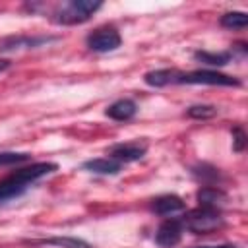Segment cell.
<instances>
[{"label": "cell", "mask_w": 248, "mask_h": 248, "mask_svg": "<svg viewBox=\"0 0 248 248\" xmlns=\"http://www.w3.org/2000/svg\"><path fill=\"white\" fill-rule=\"evenodd\" d=\"M244 145H246V134L240 126H234L232 128V147H234V151H242Z\"/></svg>", "instance_id": "cell-20"}, {"label": "cell", "mask_w": 248, "mask_h": 248, "mask_svg": "<svg viewBox=\"0 0 248 248\" xmlns=\"http://www.w3.org/2000/svg\"><path fill=\"white\" fill-rule=\"evenodd\" d=\"M136 110H138V107H136V103L132 99H118V101H114L112 105L107 107L105 114L108 118H112V120L124 122V120H130L136 114Z\"/></svg>", "instance_id": "cell-8"}, {"label": "cell", "mask_w": 248, "mask_h": 248, "mask_svg": "<svg viewBox=\"0 0 248 248\" xmlns=\"http://www.w3.org/2000/svg\"><path fill=\"white\" fill-rule=\"evenodd\" d=\"M178 74H180V72H176V70L165 68V70L147 72L143 79H145V83H147V85H153V87H165V85H169V83H176Z\"/></svg>", "instance_id": "cell-13"}, {"label": "cell", "mask_w": 248, "mask_h": 248, "mask_svg": "<svg viewBox=\"0 0 248 248\" xmlns=\"http://www.w3.org/2000/svg\"><path fill=\"white\" fill-rule=\"evenodd\" d=\"M180 221H182V227H186L194 234H209L223 227L221 211L215 207H202V205L190 211L188 215H184V219Z\"/></svg>", "instance_id": "cell-3"}, {"label": "cell", "mask_w": 248, "mask_h": 248, "mask_svg": "<svg viewBox=\"0 0 248 248\" xmlns=\"http://www.w3.org/2000/svg\"><path fill=\"white\" fill-rule=\"evenodd\" d=\"M39 242L48 244V246H58V248H93L89 242L76 238V236H52V238H45Z\"/></svg>", "instance_id": "cell-15"}, {"label": "cell", "mask_w": 248, "mask_h": 248, "mask_svg": "<svg viewBox=\"0 0 248 248\" xmlns=\"http://www.w3.org/2000/svg\"><path fill=\"white\" fill-rule=\"evenodd\" d=\"M31 155L29 153H16V151H4L0 153V167H8V165H17L27 161Z\"/></svg>", "instance_id": "cell-18"}, {"label": "cell", "mask_w": 248, "mask_h": 248, "mask_svg": "<svg viewBox=\"0 0 248 248\" xmlns=\"http://www.w3.org/2000/svg\"><path fill=\"white\" fill-rule=\"evenodd\" d=\"M196 196H198V202L202 207H215V209H219V205L227 200L225 192L219 190L217 186H203L198 190Z\"/></svg>", "instance_id": "cell-12"}, {"label": "cell", "mask_w": 248, "mask_h": 248, "mask_svg": "<svg viewBox=\"0 0 248 248\" xmlns=\"http://www.w3.org/2000/svg\"><path fill=\"white\" fill-rule=\"evenodd\" d=\"M196 248H236L232 244H217V246H196Z\"/></svg>", "instance_id": "cell-22"}, {"label": "cell", "mask_w": 248, "mask_h": 248, "mask_svg": "<svg viewBox=\"0 0 248 248\" xmlns=\"http://www.w3.org/2000/svg\"><path fill=\"white\" fill-rule=\"evenodd\" d=\"M186 114L190 118H196V120H207V118H213L217 114V108L211 105H194L186 110Z\"/></svg>", "instance_id": "cell-17"}, {"label": "cell", "mask_w": 248, "mask_h": 248, "mask_svg": "<svg viewBox=\"0 0 248 248\" xmlns=\"http://www.w3.org/2000/svg\"><path fill=\"white\" fill-rule=\"evenodd\" d=\"M182 232H184V227H182V221L180 219H167L159 225L157 232H155V242L161 246V248H170V246H176L182 238Z\"/></svg>", "instance_id": "cell-6"}, {"label": "cell", "mask_w": 248, "mask_h": 248, "mask_svg": "<svg viewBox=\"0 0 248 248\" xmlns=\"http://www.w3.org/2000/svg\"><path fill=\"white\" fill-rule=\"evenodd\" d=\"M194 58L205 66H225L231 60V52H209V50H196Z\"/></svg>", "instance_id": "cell-14"}, {"label": "cell", "mask_w": 248, "mask_h": 248, "mask_svg": "<svg viewBox=\"0 0 248 248\" xmlns=\"http://www.w3.org/2000/svg\"><path fill=\"white\" fill-rule=\"evenodd\" d=\"M176 83H190V85H227V87H238L240 81L232 76L219 74L215 70H196L188 74H178Z\"/></svg>", "instance_id": "cell-4"}, {"label": "cell", "mask_w": 248, "mask_h": 248, "mask_svg": "<svg viewBox=\"0 0 248 248\" xmlns=\"http://www.w3.org/2000/svg\"><path fill=\"white\" fill-rule=\"evenodd\" d=\"M122 163L110 159V157H99V159H89L83 163V169L95 174H118Z\"/></svg>", "instance_id": "cell-11"}, {"label": "cell", "mask_w": 248, "mask_h": 248, "mask_svg": "<svg viewBox=\"0 0 248 248\" xmlns=\"http://www.w3.org/2000/svg\"><path fill=\"white\" fill-rule=\"evenodd\" d=\"M48 41H50L48 37H6L0 41V52H8L16 48H33Z\"/></svg>", "instance_id": "cell-10"}, {"label": "cell", "mask_w": 248, "mask_h": 248, "mask_svg": "<svg viewBox=\"0 0 248 248\" xmlns=\"http://www.w3.org/2000/svg\"><path fill=\"white\" fill-rule=\"evenodd\" d=\"M221 25L227 29H244L248 25V16L244 12H227L221 17Z\"/></svg>", "instance_id": "cell-16"}, {"label": "cell", "mask_w": 248, "mask_h": 248, "mask_svg": "<svg viewBox=\"0 0 248 248\" xmlns=\"http://www.w3.org/2000/svg\"><path fill=\"white\" fill-rule=\"evenodd\" d=\"M151 209L159 215H172V213L184 209V202H182V198H178L174 194H165V196H159L153 200Z\"/></svg>", "instance_id": "cell-9"}, {"label": "cell", "mask_w": 248, "mask_h": 248, "mask_svg": "<svg viewBox=\"0 0 248 248\" xmlns=\"http://www.w3.org/2000/svg\"><path fill=\"white\" fill-rule=\"evenodd\" d=\"M58 169L56 163H35L31 167H25V169H19V170H14L10 176H6L4 180H0V203L2 202H8L12 198H17L21 196L29 184H33L35 180L54 172Z\"/></svg>", "instance_id": "cell-1"}, {"label": "cell", "mask_w": 248, "mask_h": 248, "mask_svg": "<svg viewBox=\"0 0 248 248\" xmlns=\"http://www.w3.org/2000/svg\"><path fill=\"white\" fill-rule=\"evenodd\" d=\"M85 43L95 52H110V50H116L120 46L122 37L114 27H99L87 35Z\"/></svg>", "instance_id": "cell-5"}, {"label": "cell", "mask_w": 248, "mask_h": 248, "mask_svg": "<svg viewBox=\"0 0 248 248\" xmlns=\"http://www.w3.org/2000/svg\"><path fill=\"white\" fill-rule=\"evenodd\" d=\"M101 6L103 4L99 0H70L56 10L54 21L60 25H78L87 21Z\"/></svg>", "instance_id": "cell-2"}, {"label": "cell", "mask_w": 248, "mask_h": 248, "mask_svg": "<svg viewBox=\"0 0 248 248\" xmlns=\"http://www.w3.org/2000/svg\"><path fill=\"white\" fill-rule=\"evenodd\" d=\"M194 174L196 176H200L202 180H215V178H219V170L217 169H213V167H207V165H200V167H196L194 169Z\"/></svg>", "instance_id": "cell-19"}, {"label": "cell", "mask_w": 248, "mask_h": 248, "mask_svg": "<svg viewBox=\"0 0 248 248\" xmlns=\"http://www.w3.org/2000/svg\"><path fill=\"white\" fill-rule=\"evenodd\" d=\"M10 66H12V62L8 58H0V72H6Z\"/></svg>", "instance_id": "cell-21"}, {"label": "cell", "mask_w": 248, "mask_h": 248, "mask_svg": "<svg viewBox=\"0 0 248 248\" xmlns=\"http://www.w3.org/2000/svg\"><path fill=\"white\" fill-rule=\"evenodd\" d=\"M147 145L140 143V141H132V143H116L112 147H108V155L110 159L118 161V163H132L138 161L145 155Z\"/></svg>", "instance_id": "cell-7"}]
</instances>
